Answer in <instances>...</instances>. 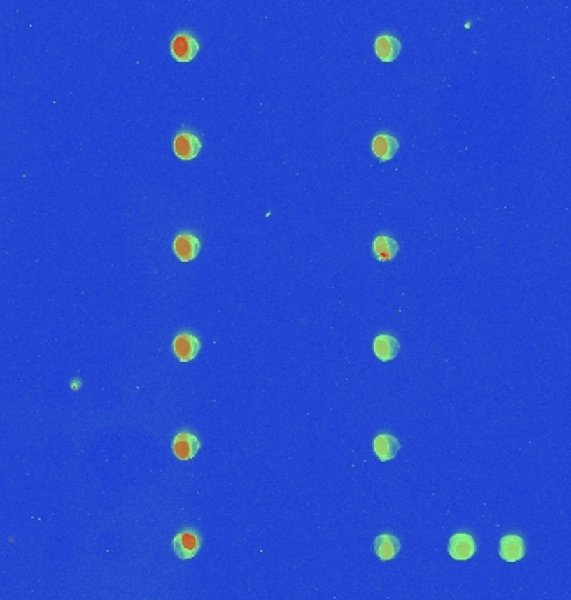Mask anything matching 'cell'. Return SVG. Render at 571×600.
Returning <instances> with one entry per match:
<instances>
[{"mask_svg": "<svg viewBox=\"0 0 571 600\" xmlns=\"http://www.w3.org/2000/svg\"><path fill=\"white\" fill-rule=\"evenodd\" d=\"M172 147H174V154L181 160H192L196 159L199 152H201L202 143L194 134L181 132L176 136Z\"/></svg>", "mask_w": 571, "mask_h": 600, "instance_id": "4", "label": "cell"}, {"mask_svg": "<svg viewBox=\"0 0 571 600\" xmlns=\"http://www.w3.org/2000/svg\"><path fill=\"white\" fill-rule=\"evenodd\" d=\"M199 52V42L189 34H177L172 38L171 54L177 62H190Z\"/></svg>", "mask_w": 571, "mask_h": 600, "instance_id": "2", "label": "cell"}, {"mask_svg": "<svg viewBox=\"0 0 571 600\" xmlns=\"http://www.w3.org/2000/svg\"><path fill=\"white\" fill-rule=\"evenodd\" d=\"M172 549L176 555L183 560L194 559L201 549V537L197 536L194 530H184V532L177 534L172 541Z\"/></svg>", "mask_w": 571, "mask_h": 600, "instance_id": "1", "label": "cell"}, {"mask_svg": "<svg viewBox=\"0 0 571 600\" xmlns=\"http://www.w3.org/2000/svg\"><path fill=\"white\" fill-rule=\"evenodd\" d=\"M400 441L396 437L389 436V434H381L373 442L374 454L381 462H388V460L395 459L397 452H400Z\"/></svg>", "mask_w": 571, "mask_h": 600, "instance_id": "10", "label": "cell"}, {"mask_svg": "<svg viewBox=\"0 0 571 600\" xmlns=\"http://www.w3.org/2000/svg\"><path fill=\"white\" fill-rule=\"evenodd\" d=\"M172 350H174L176 357L181 362H190V360L197 357L199 350H201V342L192 334L183 332L176 336L174 342H172Z\"/></svg>", "mask_w": 571, "mask_h": 600, "instance_id": "3", "label": "cell"}, {"mask_svg": "<svg viewBox=\"0 0 571 600\" xmlns=\"http://www.w3.org/2000/svg\"><path fill=\"white\" fill-rule=\"evenodd\" d=\"M374 50L379 60L383 62H393L397 59L401 52V42L393 36H379L374 42Z\"/></svg>", "mask_w": 571, "mask_h": 600, "instance_id": "11", "label": "cell"}, {"mask_svg": "<svg viewBox=\"0 0 571 600\" xmlns=\"http://www.w3.org/2000/svg\"><path fill=\"white\" fill-rule=\"evenodd\" d=\"M172 249H174L176 257L179 259L181 262H190V260L197 257L199 250H201V242H199V238L192 236V234H179V236L174 238Z\"/></svg>", "mask_w": 571, "mask_h": 600, "instance_id": "5", "label": "cell"}, {"mask_svg": "<svg viewBox=\"0 0 571 600\" xmlns=\"http://www.w3.org/2000/svg\"><path fill=\"white\" fill-rule=\"evenodd\" d=\"M397 252H400V245H397L395 238L386 237V236H379L374 238L373 254L376 259L381 260V262L393 260L397 255Z\"/></svg>", "mask_w": 571, "mask_h": 600, "instance_id": "14", "label": "cell"}, {"mask_svg": "<svg viewBox=\"0 0 571 600\" xmlns=\"http://www.w3.org/2000/svg\"><path fill=\"white\" fill-rule=\"evenodd\" d=\"M448 552L454 560H470L476 552L474 538L470 534H454L449 538Z\"/></svg>", "mask_w": 571, "mask_h": 600, "instance_id": "7", "label": "cell"}, {"mask_svg": "<svg viewBox=\"0 0 571 600\" xmlns=\"http://www.w3.org/2000/svg\"><path fill=\"white\" fill-rule=\"evenodd\" d=\"M374 354L381 362H389L400 352V342L393 336H378L374 338Z\"/></svg>", "mask_w": 571, "mask_h": 600, "instance_id": "13", "label": "cell"}, {"mask_svg": "<svg viewBox=\"0 0 571 600\" xmlns=\"http://www.w3.org/2000/svg\"><path fill=\"white\" fill-rule=\"evenodd\" d=\"M199 449H201V442L190 432H179L172 441V452L179 460H190L196 457Z\"/></svg>", "mask_w": 571, "mask_h": 600, "instance_id": "6", "label": "cell"}, {"mask_svg": "<svg viewBox=\"0 0 571 600\" xmlns=\"http://www.w3.org/2000/svg\"><path fill=\"white\" fill-rule=\"evenodd\" d=\"M401 549V543L395 536H391V534H381V536L376 537L374 541V550L376 555L381 560H384V562H388V560H393L396 557L397 554H400Z\"/></svg>", "mask_w": 571, "mask_h": 600, "instance_id": "12", "label": "cell"}, {"mask_svg": "<svg viewBox=\"0 0 571 600\" xmlns=\"http://www.w3.org/2000/svg\"><path fill=\"white\" fill-rule=\"evenodd\" d=\"M371 149H373V154L381 160V162H386V160H391L397 154V150H400V142H397L393 136H388V134H379V136H376L373 138Z\"/></svg>", "mask_w": 571, "mask_h": 600, "instance_id": "9", "label": "cell"}, {"mask_svg": "<svg viewBox=\"0 0 571 600\" xmlns=\"http://www.w3.org/2000/svg\"><path fill=\"white\" fill-rule=\"evenodd\" d=\"M525 541L520 536H505L500 542V557L505 562H518L525 557Z\"/></svg>", "mask_w": 571, "mask_h": 600, "instance_id": "8", "label": "cell"}]
</instances>
